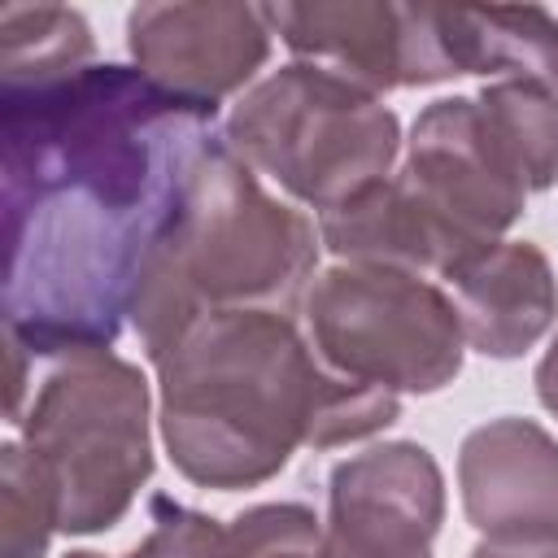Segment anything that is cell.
<instances>
[{"label":"cell","mask_w":558,"mask_h":558,"mask_svg":"<svg viewBox=\"0 0 558 558\" xmlns=\"http://www.w3.org/2000/svg\"><path fill=\"white\" fill-rule=\"evenodd\" d=\"M218 109L135 65L0 92L4 327L31 357L113 349Z\"/></svg>","instance_id":"obj_1"},{"label":"cell","mask_w":558,"mask_h":558,"mask_svg":"<svg viewBox=\"0 0 558 558\" xmlns=\"http://www.w3.org/2000/svg\"><path fill=\"white\" fill-rule=\"evenodd\" d=\"M323 558H362V554H349V549H340V545H331V541L323 536Z\"/></svg>","instance_id":"obj_22"},{"label":"cell","mask_w":558,"mask_h":558,"mask_svg":"<svg viewBox=\"0 0 558 558\" xmlns=\"http://www.w3.org/2000/svg\"><path fill=\"white\" fill-rule=\"evenodd\" d=\"M17 423L70 536L113 527L153 480V392L144 371L109 349L61 357Z\"/></svg>","instance_id":"obj_5"},{"label":"cell","mask_w":558,"mask_h":558,"mask_svg":"<svg viewBox=\"0 0 558 558\" xmlns=\"http://www.w3.org/2000/svg\"><path fill=\"white\" fill-rule=\"evenodd\" d=\"M65 558H100V554H92V549H70Z\"/></svg>","instance_id":"obj_23"},{"label":"cell","mask_w":558,"mask_h":558,"mask_svg":"<svg viewBox=\"0 0 558 558\" xmlns=\"http://www.w3.org/2000/svg\"><path fill=\"white\" fill-rule=\"evenodd\" d=\"M222 558H323V519L301 501L248 506L231 519Z\"/></svg>","instance_id":"obj_18"},{"label":"cell","mask_w":558,"mask_h":558,"mask_svg":"<svg viewBox=\"0 0 558 558\" xmlns=\"http://www.w3.org/2000/svg\"><path fill=\"white\" fill-rule=\"evenodd\" d=\"M480 118L506 166L527 192L558 183V92L532 83H484Z\"/></svg>","instance_id":"obj_16"},{"label":"cell","mask_w":558,"mask_h":558,"mask_svg":"<svg viewBox=\"0 0 558 558\" xmlns=\"http://www.w3.org/2000/svg\"><path fill=\"white\" fill-rule=\"evenodd\" d=\"M466 558H558V536H549V541H480Z\"/></svg>","instance_id":"obj_20"},{"label":"cell","mask_w":558,"mask_h":558,"mask_svg":"<svg viewBox=\"0 0 558 558\" xmlns=\"http://www.w3.org/2000/svg\"><path fill=\"white\" fill-rule=\"evenodd\" d=\"M401 397L331 371L296 314L218 310L157 362V432L183 480L240 493L275 480L296 449L371 440Z\"/></svg>","instance_id":"obj_2"},{"label":"cell","mask_w":558,"mask_h":558,"mask_svg":"<svg viewBox=\"0 0 558 558\" xmlns=\"http://www.w3.org/2000/svg\"><path fill=\"white\" fill-rule=\"evenodd\" d=\"M266 22L296 61L318 65L371 96L453 78L440 35V4H397V0L266 4Z\"/></svg>","instance_id":"obj_7"},{"label":"cell","mask_w":558,"mask_h":558,"mask_svg":"<svg viewBox=\"0 0 558 558\" xmlns=\"http://www.w3.org/2000/svg\"><path fill=\"white\" fill-rule=\"evenodd\" d=\"M318 240L327 253H336V262L392 266L440 279L475 257V248H466L449 231V222L405 183L401 170L357 192L353 201L318 214Z\"/></svg>","instance_id":"obj_13"},{"label":"cell","mask_w":558,"mask_h":558,"mask_svg":"<svg viewBox=\"0 0 558 558\" xmlns=\"http://www.w3.org/2000/svg\"><path fill=\"white\" fill-rule=\"evenodd\" d=\"M458 493L484 541L558 536V440L532 418H488L458 449Z\"/></svg>","instance_id":"obj_11"},{"label":"cell","mask_w":558,"mask_h":558,"mask_svg":"<svg viewBox=\"0 0 558 558\" xmlns=\"http://www.w3.org/2000/svg\"><path fill=\"white\" fill-rule=\"evenodd\" d=\"M453 74L558 92V17L541 4H440Z\"/></svg>","instance_id":"obj_14"},{"label":"cell","mask_w":558,"mask_h":558,"mask_svg":"<svg viewBox=\"0 0 558 558\" xmlns=\"http://www.w3.org/2000/svg\"><path fill=\"white\" fill-rule=\"evenodd\" d=\"M222 140L244 166L318 214L388 179L405 148L384 96L305 61L253 83L222 122Z\"/></svg>","instance_id":"obj_4"},{"label":"cell","mask_w":558,"mask_h":558,"mask_svg":"<svg viewBox=\"0 0 558 558\" xmlns=\"http://www.w3.org/2000/svg\"><path fill=\"white\" fill-rule=\"evenodd\" d=\"M96 39L78 9L4 4L0 9V92H35L74 78L92 61Z\"/></svg>","instance_id":"obj_15"},{"label":"cell","mask_w":558,"mask_h":558,"mask_svg":"<svg viewBox=\"0 0 558 558\" xmlns=\"http://www.w3.org/2000/svg\"><path fill=\"white\" fill-rule=\"evenodd\" d=\"M466 349L510 362L523 357L558 318V279L527 240H501L458 266L449 279Z\"/></svg>","instance_id":"obj_12"},{"label":"cell","mask_w":558,"mask_h":558,"mask_svg":"<svg viewBox=\"0 0 558 558\" xmlns=\"http://www.w3.org/2000/svg\"><path fill=\"white\" fill-rule=\"evenodd\" d=\"M222 549H227V527L218 519L157 493L148 501L144 541L122 558H222Z\"/></svg>","instance_id":"obj_19"},{"label":"cell","mask_w":558,"mask_h":558,"mask_svg":"<svg viewBox=\"0 0 558 558\" xmlns=\"http://www.w3.org/2000/svg\"><path fill=\"white\" fill-rule=\"evenodd\" d=\"M266 4L227 0H174L135 4L126 13V52L157 87L218 109V100L244 92L270 57Z\"/></svg>","instance_id":"obj_9"},{"label":"cell","mask_w":558,"mask_h":558,"mask_svg":"<svg viewBox=\"0 0 558 558\" xmlns=\"http://www.w3.org/2000/svg\"><path fill=\"white\" fill-rule=\"evenodd\" d=\"M0 523L4 558H44L52 536L61 532L57 488L22 440H9L0 449Z\"/></svg>","instance_id":"obj_17"},{"label":"cell","mask_w":558,"mask_h":558,"mask_svg":"<svg viewBox=\"0 0 558 558\" xmlns=\"http://www.w3.org/2000/svg\"><path fill=\"white\" fill-rule=\"evenodd\" d=\"M301 327L331 371L392 397L440 392L466 353L453 296L392 266L336 262L318 270L301 301Z\"/></svg>","instance_id":"obj_6"},{"label":"cell","mask_w":558,"mask_h":558,"mask_svg":"<svg viewBox=\"0 0 558 558\" xmlns=\"http://www.w3.org/2000/svg\"><path fill=\"white\" fill-rule=\"evenodd\" d=\"M318 227L270 196L257 170L214 135L140 270L131 327L144 357L157 366L196 318L218 310L296 314L318 275Z\"/></svg>","instance_id":"obj_3"},{"label":"cell","mask_w":558,"mask_h":558,"mask_svg":"<svg viewBox=\"0 0 558 558\" xmlns=\"http://www.w3.org/2000/svg\"><path fill=\"white\" fill-rule=\"evenodd\" d=\"M445 475L414 440L371 445L331 466L323 536L362 558H432Z\"/></svg>","instance_id":"obj_10"},{"label":"cell","mask_w":558,"mask_h":558,"mask_svg":"<svg viewBox=\"0 0 558 558\" xmlns=\"http://www.w3.org/2000/svg\"><path fill=\"white\" fill-rule=\"evenodd\" d=\"M536 397H541V405L558 418V336H554V344L545 349V357L536 362Z\"/></svg>","instance_id":"obj_21"},{"label":"cell","mask_w":558,"mask_h":558,"mask_svg":"<svg viewBox=\"0 0 558 558\" xmlns=\"http://www.w3.org/2000/svg\"><path fill=\"white\" fill-rule=\"evenodd\" d=\"M401 174L475 253L501 244L527 209V187L488 140L475 96L432 100L414 118Z\"/></svg>","instance_id":"obj_8"}]
</instances>
